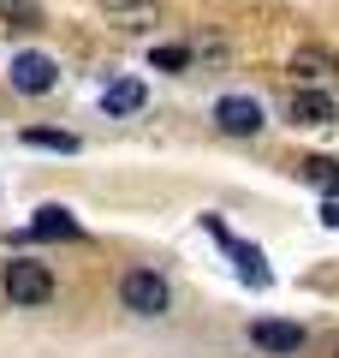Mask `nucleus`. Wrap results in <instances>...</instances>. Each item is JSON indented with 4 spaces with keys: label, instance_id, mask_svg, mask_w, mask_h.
<instances>
[{
    "label": "nucleus",
    "instance_id": "6",
    "mask_svg": "<svg viewBox=\"0 0 339 358\" xmlns=\"http://www.w3.org/2000/svg\"><path fill=\"white\" fill-rule=\"evenodd\" d=\"M250 346H262V352H298L303 329L298 322H280V317H262V322H250Z\"/></svg>",
    "mask_w": 339,
    "mask_h": 358
},
{
    "label": "nucleus",
    "instance_id": "8",
    "mask_svg": "<svg viewBox=\"0 0 339 358\" xmlns=\"http://www.w3.org/2000/svg\"><path fill=\"white\" fill-rule=\"evenodd\" d=\"M24 239H77V221H72V209H60V203L36 209V221L24 227Z\"/></svg>",
    "mask_w": 339,
    "mask_h": 358
},
{
    "label": "nucleus",
    "instance_id": "3",
    "mask_svg": "<svg viewBox=\"0 0 339 358\" xmlns=\"http://www.w3.org/2000/svg\"><path fill=\"white\" fill-rule=\"evenodd\" d=\"M214 120H220L226 138H256L262 131V102L256 96H220L214 102Z\"/></svg>",
    "mask_w": 339,
    "mask_h": 358
},
{
    "label": "nucleus",
    "instance_id": "7",
    "mask_svg": "<svg viewBox=\"0 0 339 358\" xmlns=\"http://www.w3.org/2000/svg\"><path fill=\"white\" fill-rule=\"evenodd\" d=\"M292 120H298V126H333L339 108H333L327 90H292Z\"/></svg>",
    "mask_w": 339,
    "mask_h": 358
},
{
    "label": "nucleus",
    "instance_id": "12",
    "mask_svg": "<svg viewBox=\"0 0 339 358\" xmlns=\"http://www.w3.org/2000/svg\"><path fill=\"white\" fill-rule=\"evenodd\" d=\"M101 6H107L113 18H126L131 30H143V24L155 18V0H101Z\"/></svg>",
    "mask_w": 339,
    "mask_h": 358
},
{
    "label": "nucleus",
    "instance_id": "13",
    "mask_svg": "<svg viewBox=\"0 0 339 358\" xmlns=\"http://www.w3.org/2000/svg\"><path fill=\"white\" fill-rule=\"evenodd\" d=\"M24 143H30V150H60V155H72V150H77L72 131H48V126H30V131H24Z\"/></svg>",
    "mask_w": 339,
    "mask_h": 358
},
{
    "label": "nucleus",
    "instance_id": "15",
    "mask_svg": "<svg viewBox=\"0 0 339 358\" xmlns=\"http://www.w3.org/2000/svg\"><path fill=\"white\" fill-rule=\"evenodd\" d=\"M322 227H339V197H327V203H322Z\"/></svg>",
    "mask_w": 339,
    "mask_h": 358
},
{
    "label": "nucleus",
    "instance_id": "11",
    "mask_svg": "<svg viewBox=\"0 0 339 358\" xmlns=\"http://www.w3.org/2000/svg\"><path fill=\"white\" fill-rule=\"evenodd\" d=\"M298 173L310 179L315 192H327V197H339V162H333V155H310V162H298Z\"/></svg>",
    "mask_w": 339,
    "mask_h": 358
},
{
    "label": "nucleus",
    "instance_id": "4",
    "mask_svg": "<svg viewBox=\"0 0 339 358\" xmlns=\"http://www.w3.org/2000/svg\"><path fill=\"white\" fill-rule=\"evenodd\" d=\"M13 90H24V96H48L54 84H60V66L48 60V54H13Z\"/></svg>",
    "mask_w": 339,
    "mask_h": 358
},
{
    "label": "nucleus",
    "instance_id": "14",
    "mask_svg": "<svg viewBox=\"0 0 339 358\" xmlns=\"http://www.w3.org/2000/svg\"><path fill=\"white\" fill-rule=\"evenodd\" d=\"M155 66H161V72H185V66H190V48H155Z\"/></svg>",
    "mask_w": 339,
    "mask_h": 358
},
{
    "label": "nucleus",
    "instance_id": "2",
    "mask_svg": "<svg viewBox=\"0 0 339 358\" xmlns=\"http://www.w3.org/2000/svg\"><path fill=\"white\" fill-rule=\"evenodd\" d=\"M167 299L173 293H167V281L155 275V268H131L126 281H119V305H126L131 317H161Z\"/></svg>",
    "mask_w": 339,
    "mask_h": 358
},
{
    "label": "nucleus",
    "instance_id": "10",
    "mask_svg": "<svg viewBox=\"0 0 339 358\" xmlns=\"http://www.w3.org/2000/svg\"><path fill=\"white\" fill-rule=\"evenodd\" d=\"M101 108H107V114H137V108H143V84H137V78L107 84V90H101Z\"/></svg>",
    "mask_w": 339,
    "mask_h": 358
},
{
    "label": "nucleus",
    "instance_id": "9",
    "mask_svg": "<svg viewBox=\"0 0 339 358\" xmlns=\"http://www.w3.org/2000/svg\"><path fill=\"white\" fill-rule=\"evenodd\" d=\"M292 72H298V78H333V72H339V54H333V48H315V42H303V48L292 54Z\"/></svg>",
    "mask_w": 339,
    "mask_h": 358
},
{
    "label": "nucleus",
    "instance_id": "1",
    "mask_svg": "<svg viewBox=\"0 0 339 358\" xmlns=\"http://www.w3.org/2000/svg\"><path fill=\"white\" fill-rule=\"evenodd\" d=\"M6 299L13 305H48L54 299V268L36 257H13L6 263Z\"/></svg>",
    "mask_w": 339,
    "mask_h": 358
},
{
    "label": "nucleus",
    "instance_id": "5",
    "mask_svg": "<svg viewBox=\"0 0 339 358\" xmlns=\"http://www.w3.org/2000/svg\"><path fill=\"white\" fill-rule=\"evenodd\" d=\"M209 233H214V239L226 245V251H232V263H239V281H250V287H268V281H274L256 245H239V239H232V233H226V227H220V221H214V215H209Z\"/></svg>",
    "mask_w": 339,
    "mask_h": 358
}]
</instances>
